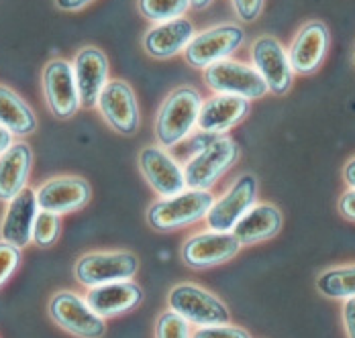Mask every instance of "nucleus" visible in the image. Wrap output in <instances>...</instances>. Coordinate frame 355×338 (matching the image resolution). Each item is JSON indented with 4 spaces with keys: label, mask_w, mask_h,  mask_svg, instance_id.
I'll return each instance as SVG.
<instances>
[{
    "label": "nucleus",
    "mask_w": 355,
    "mask_h": 338,
    "mask_svg": "<svg viewBox=\"0 0 355 338\" xmlns=\"http://www.w3.org/2000/svg\"><path fill=\"white\" fill-rule=\"evenodd\" d=\"M202 102V96L190 86L178 88L164 100L155 118V136L164 149L178 147L192 135L198 127Z\"/></svg>",
    "instance_id": "f257e3e1"
},
{
    "label": "nucleus",
    "mask_w": 355,
    "mask_h": 338,
    "mask_svg": "<svg viewBox=\"0 0 355 338\" xmlns=\"http://www.w3.org/2000/svg\"><path fill=\"white\" fill-rule=\"evenodd\" d=\"M214 196L211 190H184L176 196L159 198L147 210V222L157 233H174L207 218L213 208Z\"/></svg>",
    "instance_id": "f03ea898"
},
{
    "label": "nucleus",
    "mask_w": 355,
    "mask_h": 338,
    "mask_svg": "<svg viewBox=\"0 0 355 338\" xmlns=\"http://www.w3.org/2000/svg\"><path fill=\"white\" fill-rule=\"evenodd\" d=\"M241 157V147L231 136L213 135L194 157L184 166L186 186L190 190H211Z\"/></svg>",
    "instance_id": "7ed1b4c3"
},
{
    "label": "nucleus",
    "mask_w": 355,
    "mask_h": 338,
    "mask_svg": "<svg viewBox=\"0 0 355 338\" xmlns=\"http://www.w3.org/2000/svg\"><path fill=\"white\" fill-rule=\"evenodd\" d=\"M170 308L172 312L180 314L190 324L202 328V326H216V324H229V310L218 298L209 294L202 287H196L192 283H180L170 292Z\"/></svg>",
    "instance_id": "20e7f679"
},
{
    "label": "nucleus",
    "mask_w": 355,
    "mask_h": 338,
    "mask_svg": "<svg viewBox=\"0 0 355 338\" xmlns=\"http://www.w3.org/2000/svg\"><path fill=\"white\" fill-rule=\"evenodd\" d=\"M205 82L216 94L241 96L245 100L263 98L270 90L257 69L248 64L225 60L205 69Z\"/></svg>",
    "instance_id": "39448f33"
},
{
    "label": "nucleus",
    "mask_w": 355,
    "mask_h": 338,
    "mask_svg": "<svg viewBox=\"0 0 355 338\" xmlns=\"http://www.w3.org/2000/svg\"><path fill=\"white\" fill-rule=\"evenodd\" d=\"M255 198H257V177L253 173H241L229 186V190L214 200L213 208L205 218L209 229L218 233H233L235 224L255 204Z\"/></svg>",
    "instance_id": "423d86ee"
},
{
    "label": "nucleus",
    "mask_w": 355,
    "mask_h": 338,
    "mask_svg": "<svg viewBox=\"0 0 355 338\" xmlns=\"http://www.w3.org/2000/svg\"><path fill=\"white\" fill-rule=\"evenodd\" d=\"M139 269V259L129 251L90 253L76 263V279L86 287H96L112 281L133 279Z\"/></svg>",
    "instance_id": "0eeeda50"
},
{
    "label": "nucleus",
    "mask_w": 355,
    "mask_h": 338,
    "mask_svg": "<svg viewBox=\"0 0 355 338\" xmlns=\"http://www.w3.org/2000/svg\"><path fill=\"white\" fill-rule=\"evenodd\" d=\"M243 41H245V33L241 27L218 25L205 33L194 35V39L186 47V62L192 68H211L213 64L229 60V55L235 53Z\"/></svg>",
    "instance_id": "6e6552de"
},
{
    "label": "nucleus",
    "mask_w": 355,
    "mask_h": 338,
    "mask_svg": "<svg viewBox=\"0 0 355 338\" xmlns=\"http://www.w3.org/2000/svg\"><path fill=\"white\" fill-rule=\"evenodd\" d=\"M49 314L58 326L71 332L73 337L101 338L107 330L105 318L98 316L86 300L71 292L58 294L49 304Z\"/></svg>",
    "instance_id": "1a4fd4ad"
},
{
    "label": "nucleus",
    "mask_w": 355,
    "mask_h": 338,
    "mask_svg": "<svg viewBox=\"0 0 355 338\" xmlns=\"http://www.w3.org/2000/svg\"><path fill=\"white\" fill-rule=\"evenodd\" d=\"M241 242L233 233L207 231L190 237L182 247V261L192 269H209L227 263L241 251Z\"/></svg>",
    "instance_id": "9d476101"
},
{
    "label": "nucleus",
    "mask_w": 355,
    "mask_h": 338,
    "mask_svg": "<svg viewBox=\"0 0 355 338\" xmlns=\"http://www.w3.org/2000/svg\"><path fill=\"white\" fill-rule=\"evenodd\" d=\"M139 169L151 190L162 198L176 196L188 188L184 166H180L162 145H149L143 149L139 153Z\"/></svg>",
    "instance_id": "9b49d317"
},
{
    "label": "nucleus",
    "mask_w": 355,
    "mask_h": 338,
    "mask_svg": "<svg viewBox=\"0 0 355 338\" xmlns=\"http://www.w3.org/2000/svg\"><path fill=\"white\" fill-rule=\"evenodd\" d=\"M251 62L257 73L268 84V90L282 96L290 90L294 69L290 66V57L282 47V43L270 35L255 39L251 47Z\"/></svg>",
    "instance_id": "f8f14e48"
},
{
    "label": "nucleus",
    "mask_w": 355,
    "mask_h": 338,
    "mask_svg": "<svg viewBox=\"0 0 355 338\" xmlns=\"http://www.w3.org/2000/svg\"><path fill=\"white\" fill-rule=\"evenodd\" d=\"M98 110L105 116L108 125L125 136H131L139 129V106L135 92L131 86L123 80H112L108 82L98 98Z\"/></svg>",
    "instance_id": "ddd939ff"
},
{
    "label": "nucleus",
    "mask_w": 355,
    "mask_h": 338,
    "mask_svg": "<svg viewBox=\"0 0 355 338\" xmlns=\"http://www.w3.org/2000/svg\"><path fill=\"white\" fill-rule=\"evenodd\" d=\"M43 88H45V98L49 104V110L53 112L55 118H62V121L71 118L82 106L73 66L64 60H53L45 66Z\"/></svg>",
    "instance_id": "4468645a"
},
{
    "label": "nucleus",
    "mask_w": 355,
    "mask_h": 338,
    "mask_svg": "<svg viewBox=\"0 0 355 338\" xmlns=\"http://www.w3.org/2000/svg\"><path fill=\"white\" fill-rule=\"evenodd\" d=\"M90 196H92V190L86 179L73 177V175H62V177L47 179L45 184L39 186L37 204H39V210L62 216V214H70L84 208L90 202Z\"/></svg>",
    "instance_id": "2eb2a0df"
},
{
    "label": "nucleus",
    "mask_w": 355,
    "mask_h": 338,
    "mask_svg": "<svg viewBox=\"0 0 355 338\" xmlns=\"http://www.w3.org/2000/svg\"><path fill=\"white\" fill-rule=\"evenodd\" d=\"M76 84L80 92V104L84 108H92L98 104V98L108 84V60L96 47H84L73 62Z\"/></svg>",
    "instance_id": "dca6fc26"
},
{
    "label": "nucleus",
    "mask_w": 355,
    "mask_h": 338,
    "mask_svg": "<svg viewBox=\"0 0 355 338\" xmlns=\"http://www.w3.org/2000/svg\"><path fill=\"white\" fill-rule=\"evenodd\" d=\"M37 214H39L37 192H33L31 188H25L12 202H8L2 226H0L2 240L19 249H25L33 240V224H35Z\"/></svg>",
    "instance_id": "f3484780"
},
{
    "label": "nucleus",
    "mask_w": 355,
    "mask_h": 338,
    "mask_svg": "<svg viewBox=\"0 0 355 338\" xmlns=\"http://www.w3.org/2000/svg\"><path fill=\"white\" fill-rule=\"evenodd\" d=\"M249 114V100L231 94H216L202 102L198 129L207 135H225Z\"/></svg>",
    "instance_id": "a211bd4d"
},
{
    "label": "nucleus",
    "mask_w": 355,
    "mask_h": 338,
    "mask_svg": "<svg viewBox=\"0 0 355 338\" xmlns=\"http://www.w3.org/2000/svg\"><path fill=\"white\" fill-rule=\"evenodd\" d=\"M329 49V29L324 23H306L290 45L288 57L296 73H313L320 68Z\"/></svg>",
    "instance_id": "6ab92c4d"
},
{
    "label": "nucleus",
    "mask_w": 355,
    "mask_h": 338,
    "mask_svg": "<svg viewBox=\"0 0 355 338\" xmlns=\"http://www.w3.org/2000/svg\"><path fill=\"white\" fill-rule=\"evenodd\" d=\"M86 302L90 308L103 316V318H112V316H121L127 314L131 310H135L143 302V290L133 283L131 279L125 281H112L105 285H96L90 287Z\"/></svg>",
    "instance_id": "aec40b11"
},
{
    "label": "nucleus",
    "mask_w": 355,
    "mask_h": 338,
    "mask_svg": "<svg viewBox=\"0 0 355 338\" xmlns=\"http://www.w3.org/2000/svg\"><path fill=\"white\" fill-rule=\"evenodd\" d=\"M33 151L27 143H12L0 155V200L12 202L29 181Z\"/></svg>",
    "instance_id": "412c9836"
},
{
    "label": "nucleus",
    "mask_w": 355,
    "mask_h": 338,
    "mask_svg": "<svg viewBox=\"0 0 355 338\" xmlns=\"http://www.w3.org/2000/svg\"><path fill=\"white\" fill-rule=\"evenodd\" d=\"M194 39V25L188 19H176L168 23H159L153 29H149L143 45L149 55L157 60L174 57L180 51H186L188 43Z\"/></svg>",
    "instance_id": "4be33fe9"
},
{
    "label": "nucleus",
    "mask_w": 355,
    "mask_h": 338,
    "mask_svg": "<svg viewBox=\"0 0 355 338\" xmlns=\"http://www.w3.org/2000/svg\"><path fill=\"white\" fill-rule=\"evenodd\" d=\"M282 229V212L274 204H253L235 224L233 235L241 244H255L276 237Z\"/></svg>",
    "instance_id": "5701e85b"
},
{
    "label": "nucleus",
    "mask_w": 355,
    "mask_h": 338,
    "mask_svg": "<svg viewBox=\"0 0 355 338\" xmlns=\"http://www.w3.org/2000/svg\"><path fill=\"white\" fill-rule=\"evenodd\" d=\"M0 127L17 136L31 135L37 129V118L29 104L4 86H0Z\"/></svg>",
    "instance_id": "b1692460"
},
{
    "label": "nucleus",
    "mask_w": 355,
    "mask_h": 338,
    "mask_svg": "<svg viewBox=\"0 0 355 338\" xmlns=\"http://www.w3.org/2000/svg\"><path fill=\"white\" fill-rule=\"evenodd\" d=\"M317 290L333 300L355 298V265L324 271L317 279Z\"/></svg>",
    "instance_id": "393cba45"
},
{
    "label": "nucleus",
    "mask_w": 355,
    "mask_h": 338,
    "mask_svg": "<svg viewBox=\"0 0 355 338\" xmlns=\"http://www.w3.org/2000/svg\"><path fill=\"white\" fill-rule=\"evenodd\" d=\"M188 8L190 0H139L141 15L153 23H168L182 19Z\"/></svg>",
    "instance_id": "a878e982"
},
{
    "label": "nucleus",
    "mask_w": 355,
    "mask_h": 338,
    "mask_svg": "<svg viewBox=\"0 0 355 338\" xmlns=\"http://www.w3.org/2000/svg\"><path fill=\"white\" fill-rule=\"evenodd\" d=\"M60 231H62V220L58 214L53 212H45V210H39L35 218V224H33V242L41 249H47L51 247L58 237H60Z\"/></svg>",
    "instance_id": "bb28decb"
},
{
    "label": "nucleus",
    "mask_w": 355,
    "mask_h": 338,
    "mask_svg": "<svg viewBox=\"0 0 355 338\" xmlns=\"http://www.w3.org/2000/svg\"><path fill=\"white\" fill-rule=\"evenodd\" d=\"M155 338H192L190 322L184 320L176 312H164L155 324Z\"/></svg>",
    "instance_id": "cd10ccee"
},
{
    "label": "nucleus",
    "mask_w": 355,
    "mask_h": 338,
    "mask_svg": "<svg viewBox=\"0 0 355 338\" xmlns=\"http://www.w3.org/2000/svg\"><path fill=\"white\" fill-rule=\"evenodd\" d=\"M19 263H21V249L2 240L0 242V287L17 271Z\"/></svg>",
    "instance_id": "c85d7f7f"
},
{
    "label": "nucleus",
    "mask_w": 355,
    "mask_h": 338,
    "mask_svg": "<svg viewBox=\"0 0 355 338\" xmlns=\"http://www.w3.org/2000/svg\"><path fill=\"white\" fill-rule=\"evenodd\" d=\"M192 338H251L249 332H245L239 326L231 324H216V326H202L194 332Z\"/></svg>",
    "instance_id": "c756f323"
},
{
    "label": "nucleus",
    "mask_w": 355,
    "mask_h": 338,
    "mask_svg": "<svg viewBox=\"0 0 355 338\" xmlns=\"http://www.w3.org/2000/svg\"><path fill=\"white\" fill-rule=\"evenodd\" d=\"M235 15L239 17V21L243 23H253L263 8V0H231Z\"/></svg>",
    "instance_id": "7c9ffc66"
},
{
    "label": "nucleus",
    "mask_w": 355,
    "mask_h": 338,
    "mask_svg": "<svg viewBox=\"0 0 355 338\" xmlns=\"http://www.w3.org/2000/svg\"><path fill=\"white\" fill-rule=\"evenodd\" d=\"M343 322H345L347 337L355 338V298L345 300L343 304Z\"/></svg>",
    "instance_id": "2f4dec72"
},
{
    "label": "nucleus",
    "mask_w": 355,
    "mask_h": 338,
    "mask_svg": "<svg viewBox=\"0 0 355 338\" xmlns=\"http://www.w3.org/2000/svg\"><path fill=\"white\" fill-rule=\"evenodd\" d=\"M339 212H341L345 218L355 220V190L349 188V190L341 196V200H339Z\"/></svg>",
    "instance_id": "473e14b6"
},
{
    "label": "nucleus",
    "mask_w": 355,
    "mask_h": 338,
    "mask_svg": "<svg viewBox=\"0 0 355 338\" xmlns=\"http://www.w3.org/2000/svg\"><path fill=\"white\" fill-rule=\"evenodd\" d=\"M55 2L62 10H80L86 4H90L92 0H55Z\"/></svg>",
    "instance_id": "72a5a7b5"
},
{
    "label": "nucleus",
    "mask_w": 355,
    "mask_h": 338,
    "mask_svg": "<svg viewBox=\"0 0 355 338\" xmlns=\"http://www.w3.org/2000/svg\"><path fill=\"white\" fill-rule=\"evenodd\" d=\"M343 179H345V184H347L352 190H355V157L354 159H349L345 169H343Z\"/></svg>",
    "instance_id": "f704fd0d"
},
{
    "label": "nucleus",
    "mask_w": 355,
    "mask_h": 338,
    "mask_svg": "<svg viewBox=\"0 0 355 338\" xmlns=\"http://www.w3.org/2000/svg\"><path fill=\"white\" fill-rule=\"evenodd\" d=\"M12 143H15V141H12V133H10L8 129L0 127V155H2Z\"/></svg>",
    "instance_id": "c9c22d12"
},
{
    "label": "nucleus",
    "mask_w": 355,
    "mask_h": 338,
    "mask_svg": "<svg viewBox=\"0 0 355 338\" xmlns=\"http://www.w3.org/2000/svg\"><path fill=\"white\" fill-rule=\"evenodd\" d=\"M211 2H213V0H190V6H194V8L202 10V8H207Z\"/></svg>",
    "instance_id": "e433bc0d"
},
{
    "label": "nucleus",
    "mask_w": 355,
    "mask_h": 338,
    "mask_svg": "<svg viewBox=\"0 0 355 338\" xmlns=\"http://www.w3.org/2000/svg\"><path fill=\"white\" fill-rule=\"evenodd\" d=\"M354 62H355V60H354Z\"/></svg>",
    "instance_id": "4c0bfd02"
}]
</instances>
